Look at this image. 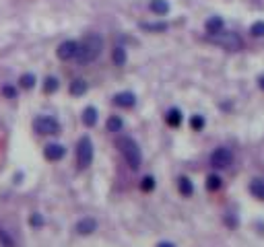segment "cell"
Wrapping results in <instances>:
<instances>
[{
	"label": "cell",
	"instance_id": "obj_1",
	"mask_svg": "<svg viewBox=\"0 0 264 247\" xmlns=\"http://www.w3.org/2000/svg\"><path fill=\"white\" fill-rule=\"evenodd\" d=\"M101 50H103V37L97 33H89L83 37V41L78 43V54H76L75 60L81 66L91 64L101 56Z\"/></svg>",
	"mask_w": 264,
	"mask_h": 247
},
{
	"label": "cell",
	"instance_id": "obj_2",
	"mask_svg": "<svg viewBox=\"0 0 264 247\" xmlns=\"http://www.w3.org/2000/svg\"><path fill=\"white\" fill-rule=\"evenodd\" d=\"M116 144H118L120 152L124 155L126 163L130 165V169H134V171L139 169L141 163H143V152H141L139 144H136V140H132L130 136H120Z\"/></svg>",
	"mask_w": 264,
	"mask_h": 247
},
{
	"label": "cell",
	"instance_id": "obj_3",
	"mask_svg": "<svg viewBox=\"0 0 264 247\" xmlns=\"http://www.w3.org/2000/svg\"><path fill=\"white\" fill-rule=\"evenodd\" d=\"M211 41L221 45V48H225V50H229V52H239L244 48V39L239 37L235 31H225L223 29L217 35H211Z\"/></svg>",
	"mask_w": 264,
	"mask_h": 247
},
{
	"label": "cell",
	"instance_id": "obj_4",
	"mask_svg": "<svg viewBox=\"0 0 264 247\" xmlns=\"http://www.w3.org/2000/svg\"><path fill=\"white\" fill-rule=\"evenodd\" d=\"M76 163L81 169H87L93 163V142L89 136H83L76 144Z\"/></svg>",
	"mask_w": 264,
	"mask_h": 247
},
{
	"label": "cell",
	"instance_id": "obj_5",
	"mask_svg": "<svg viewBox=\"0 0 264 247\" xmlns=\"http://www.w3.org/2000/svg\"><path fill=\"white\" fill-rule=\"evenodd\" d=\"M33 130L41 136H52V134H58L60 132V122L56 117L50 115H39L33 120Z\"/></svg>",
	"mask_w": 264,
	"mask_h": 247
},
{
	"label": "cell",
	"instance_id": "obj_6",
	"mask_svg": "<svg viewBox=\"0 0 264 247\" xmlns=\"http://www.w3.org/2000/svg\"><path fill=\"white\" fill-rule=\"evenodd\" d=\"M231 163H233V152L229 148L221 146V148H215L211 152V165L215 169H227Z\"/></svg>",
	"mask_w": 264,
	"mask_h": 247
},
{
	"label": "cell",
	"instance_id": "obj_7",
	"mask_svg": "<svg viewBox=\"0 0 264 247\" xmlns=\"http://www.w3.org/2000/svg\"><path fill=\"white\" fill-rule=\"evenodd\" d=\"M56 54H58L60 60L68 62V60H75L76 54H78V41L75 39H66L58 45V50H56Z\"/></svg>",
	"mask_w": 264,
	"mask_h": 247
},
{
	"label": "cell",
	"instance_id": "obj_8",
	"mask_svg": "<svg viewBox=\"0 0 264 247\" xmlns=\"http://www.w3.org/2000/svg\"><path fill=\"white\" fill-rule=\"evenodd\" d=\"M64 155H66V148L62 146V144H58V142H52V144H48L43 148V157L48 159V161H62L64 159Z\"/></svg>",
	"mask_w": 264,
	"mask_h": 247
},
{
	"label": "cell",
	"instance_id": "obj_9",
	"mask_svg": "<svg viewBox=\"0 0 264 247\" xmlns=\"http://www.w3.org/2000/svg\"><path fill=\"white\" fill-rule=\"evenodd\" d=\"M75 231H76L78 235H91L93 231H97V220H95L93 216H85V218H81V220L76 222Z\"/></svg>",
	"mask_w": 264,
	"mask_h": 247
},
{
	"label": "cell",
	"instance_id": "obj_10",
	"mask_svg": "<svg viewBox=\"0 0 264 247\" xmlns=\"http://www.w3.org/2000/svg\"><path fill=\"white\" fill-rule=\"evenodd\" d=\"M113 103H116L118 107L130 109V107L136 105V97H134V93H130V91H122V93H118V95L113 97Z\"/></svg>",
	"mask_w": 264,
	"mask_h": 247
},
{
	"label": "cell",
	"instance_id": "obj_11",
	"mask_svg": "<svg viewBox=\"0 0 264 247\" xmlns=\"http://www.w3.org/2000/svg\"><path fill=\"white\" fill-rule=\"evenodd\" d=\"M204 29H206V33H209V35H217L219 31L225 29V21L221 17H211L209 21L204 23Z\"/></svg>",
	"mask_w": 264,
	"mask_h": 247
},
{
	"label": "cell",
	"instance_id": "obj_12",
	"mask_svg": "<svg viewBox=\"0 0 264 247\" xmlns=\"http://www.w3.org/2000/svg\"><path fill=\"white\" fill-rule=\"evenodd\" d=\"M165 122H167V126H171V128L182 126V111H180L178 107L167 109V113H165Z\"/></svg>",
	"mask_w": 264,
	"mask_h": 247
},
{
	"label": "cell",
	"instance_id": "obj_13",
	"mask_svg": "<svg viewBox=\"0 0 264 247\" xmlns=\"http://www.w3.org/2000/svg\"><path fill=\"white\" fill-rule=\"evenodd\" d=\"M83 124L87 128H93L97 124V109L93 107V105H89V107L83 109Z\"/></svg>",
	"mask_w": 264,
	"mask_h": 247
},
{
	"label": "cell",
	"instance_id": "obj_14",
	"mask_svg": "<svg viewBox=\"0 0 264 247\" xmlns=\"http://www.w3.org/2000/svg\"><path fill=\"white\" fill-rule=\"evenodd\" d=\"M250 194L258 198V200H264V177H256V179H252L250 183Z\"/></svg>",
	"mask_w": 264,
	"mask_h": 247
},
{
	"label": "cell",
	"instance_id": "obj_15",
	"mask_svg": "<svg viewBox=\"0 0 264 247\" xmlns=\"http://www.w3.org/2000/svg\"><path fill=\"white\" fill-rule=\"evenodd\" d=\"M149 8H151L155 15L163 17V15H167V13H169V2H167V0H151V4H149Z\"/></svg>",
	"mask_w": 264,
	"mask_h": 247
},
{
	"label": "cell",
	"instance_id": "obj_16",
	"mask_svg": "<svg viewBox=\"0 0 264 247\" xmlns=\"http://www.w3.org/2000/svg\"><path fill=\"white\" fill-rule=\"evenodd\" d=\"M87 80H83V78H76V80H73L71 82V89H68V91H71V95H75V97H81V95H85V93H87Z\"/></svg>",
	"mask_w": 264,
	"mask_h": 247
},
{
	"label": "cell",
	"instance_id": "obj_17",
	"mask_svg": "<svg viewBox=\"0 0 264 247\" xmlns=\"http://www.w3.org/2000/svg\"><path fill=\"white\" fill-rule=\"evenodd\" d=\"M178 190H180V194L184 198H190L194 194V185H192V181L188 177H180L178 179Z\"/></svg>",
	"mask_w": 264,
	"mask_h": 247
},
{
	"label": "cell",
	"instance_id": "obj_18",
	"mask_svg": "<svg viewBox=\"0 0 264 247\" xmlns=\"http://www.w3.org/2000/svg\"><path fill=\"white\" fill-rule=\"evenodd\" d=\"M221 185H223V179L219 177V175L211 173L209 177H206V190H209V192H219Z\"/></svg>",
	"mask_w": 264,
	"mask_h": 247
},
{
	"label": "cell",
	"instance_id": "obj_19",
	"mask_svg": "<svg viewBox=\"0 0 264 247\" xmlns=\"http://www.w3.org/2000/svg\"><path fill=\"white\" fill-rule=\"evenodd\" d=\"M106 128H108V132H120L122 128H124L122 117H120V115H110V117H108Z\"/></svg>",
	"mask_w": 264,
	"mask_h": 247
},
{
	"label": "cell",
	"instance_id": "obj_20",
	"mask_svg": "<svg viewBox=\"0 0 264 247\" xmlns=\"http://www.w3.org/2000/svg\"><path fill=\"white\" fill-rule=\"evenodd\" d=\"M0 247H17L15 237L2 227H0Z\"/></svg>",
	"mask_w": 264,
	"mask_h": 247
},
{
	"label": "cell",
	"instance_id": "obj_21",
	"mask_svg": "<svg viewBox=\"0 0 264 247\" xmlns=\"http://www.w3.org/2000/svg\"><path fill=\"white\" fill-rule=\"evenodd\" d=\"M112 58H113V64H116V66H124V64H126V60H128V56H126V50L122 48V45H118V48H113Z\"/></svg>",
	"mask_w": 264,
	"mask_h": 247
},
{
	"label": "cell",
	"instance_id": "obj_22",
	"mask_svg": "<svg viewBox=\"0 0 264 247\" xmlns=\"http://www.w3.org/2000/svg\"><path fill=\"white\" fill-rule=\"evenodd\" d=\"M58 78H56V76H48V78H45L43 80V93H48V95H52V93H56V91H58Z\"/></svg>",
	"mask_w": 264,
	"mask_h": 247
},
{
	"label": "cell",
	"instance_id": "obj_23",
	"mask_svg": "<svg viewBox=\"0 0 264 247\" xmlns=\"http://www.w3.org/2000/svg\"><path fill=\"white\" fill-rule=\"evenodd\" d=\"M204 126H206L204 115H198V113H196V115H192V120H190V128H192L194 132H200Z\"/></svg>",
	"mask_w": 264,
	"mask_h": 247
},
{
	"label": "cell",
	"instance_id": "obj_24",
	"mask_svg": "<svg viewBox=\"0 0 264 247\" xmlns=\"http://www.w3.org/2000/svg\"><path fill=\"white\" fill-rule=\"evenodd\" d=\"M141 190H143V192H153V190H155V177H151V175L143 177V181H141Z\"/></svg>",
	"mask_w": 264,
	"mask_h": 247
},
{
	"label": "cell",
	"instance_id": "obj_25",
	"mask_svg": "<svg viewBox=\"0 0 264 247\" xmlns=\"http://www.w3.org/2000/svg\"><path fill=\"white\" fill-rule=\"evenodd\" d=\"M250 33L254 35V37H264V21H256L254 25L250 27Z\"/></svg>",
	"mask_w": 264,
	"mask_h": 247
},
{
	"label": "cell",
	"instance_id": "obj_26",
	"mask_svg": "<svg viewBox=\"0 0 264 247\" xmlns=\"http://www.w3.org/2000/svg\"><path fill=\"white\" fill-rule=\"evenodd\" d=\"M19 82H21L23 89H33V85H36V76L33 74H23Z\"/></svg>",
	"mask_w": 264,
	"mask_h": 247
},
{
	"label": "cell",
	"instance_id": "obj_27",
	"mask_svg": "<svg viewBox=\"0 0 264 247\" xmlns=\"http://www.w3.org/2000/svg\"><path fill=\"white\" fill-rule=\"evenodd\" d=\"M143 29H149V31H165L167 25H165V23H143Z\"/></svg>",
	"mask_w": 264,
	"mask_h": 247
},
{
	"label": "cell",
	"instance_id": "obj_28",
	"mask_svg": "<svg viewBox=\"0 0 264 247\" xmlns=\"http://www.w3.org/2000/svg\"><path fill=\"white\" fill-rule=\"evenodd\" d=\"M29 225H31L33 229L43 227V216H41V214H38V212H33V214H31V218H29Z\"/></svg>",
	"mask_w": 264,
	"mask_h": 247
},
{
	"label": "cell",
	"instance_id": "obj_29",
	"mask_svg": "<svg viewBox=\"0 0 264 247\" xmlns=\"http://www.w3.org/2000/svg\"><path fill=\"white\" fill-rule=\"evenodd\" d=\"M2 95L8 97V99H15V97H17V91H15V87L6 85V87H2Z\"/></svg>",
	"mask_w": 264,
	"mask_h": 247
},
{
	"label": "cell",
	"instance_id": "obj_30",
	"mask_svg": "<svg viewBox=\"0 0 264 247\" xmlns=\"http://www.w3.org/2000/svg\"><path fill=\"white\" fill-rule=\"evenodd\" d=\"M225 222H227L229 227H237V218H235V216H227Z\"/></svg>",
	"mask_w": 264,
	"mask_h": 247
},
{
	"label": "cell",
	"instance_id": "obj_31",
	"mask_svg": "<svg viewBox=\"0 0 264 247\" xmlns=\"http://www.w3.org/2000/svg\"><path fill=\"white\" fill-rule=\"evenodd\" d=\"M157 247H176L171 241H161V243H157Z\"/></svg>",
	"mask_w": 264,
	"mask_h": 247
},
{
	"label": "cell",
	"instance_id": "obj_32",
	"mask_svg": "<svg viewBox=\"0 0 264 247\" xmlns=\"http://www.w3.org/2000/svg\"><path fill=\"white\" fill-rule=\"evenodd\" d=\"M258 85H260V89L264 91V76H260V78H258Z\"/></svg>",
	"mask_w": 264,
	"mask_h": 247
}]
</instances>
